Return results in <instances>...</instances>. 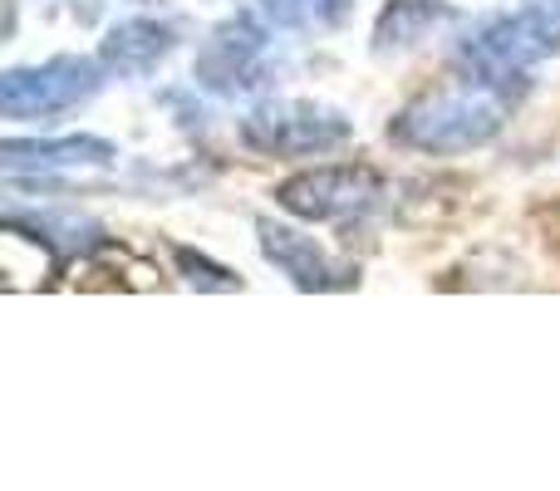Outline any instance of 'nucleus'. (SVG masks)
<instances>
[{
	"instance_id": "obj_11",
	"label": "nucleus",
	"mask_w": 560,
	"mask_h": 491,
	"mask_svg": "<svg viewBox=\"0 0 560 491\" xmlns=\"http://www.w3.org/2000/svg\"><path fill=\"white\" fill-rule=\"evenodd\" d=\"M522 20L532 25L541 55H560V0H522Z\"/></svg>"
},
{
	"instance_id": "obj_13",
	"label": "nucleus",
	"mask_w": 560,
	"mask_h": 491,
	"mask_svg": "<svg viewBox=\"0 0 560 491\" xmlns=\"http://www.w3.org/2000/svg\"><path fill=\"white\" fill-rule=\"evenodd\" d=\"M261 15L271 20L276 30H300L310 15V0H261Z\"/></svg>"
},
{
	"instance_id": "obj_7",
	"label": "nucleus",
	"mask_w": 560,
	"mask_h": 491,
	"mask_svg": "<svg viewBox=\"0 0 560 491\" xmlns=\"http://www.w3.org/2000/svg\"><path fill=\"white\" fill-rule=\"evenodd\" d=\"M256 232H261L266 260H271V266H276L295 290H349V285L359 280L354 266H339V260H329L325 250L310 242L305 232H295V226L256 222Z\"/></svg>"
},
{
	"instance_id": "obj_9",
	"label": "nucleus",
	"mask_w": 560,
	"mask_h": 491,
	"mask_svg": "<svg viewBox=\"0 0 560 491\" xmlns=\"http://www.w3.org/2000/svg\"><path fill=\"white\" fill-rule=\"evenodd\" d=\"M453 20L457 10L447 0H388L374 25V55H408V49L428 45Z\"/></svg>"
},
{
	"instance_id": "obj_10",
	"label": "nucleus",
	"mask_w": 560,
	"mask_h": 491,
	"mask_svg": "<svg viewBox=\"0 0 560 491\" xmlns=\"http://www.w3.org/2000/svg\"><path fill=\"white\" fill-rule=\"evenodd\" d=\"M0 163L10 173L20 167H35V173H69V167H108L118 163V148L104 138H59V143H15L10 138L0 148Z\"/></svg>"
},
{
	"instance_id": "obj_8",
	"label": "nucleus",
	"mask_w": 560,
	"mask_h": 491,
	"mask_svg": "<svg viewBox=\"0 0 560 491\" xmlns=\"http://www.w3.org/2000/svg\"><path fill=\"white\" fill-rule=\"evenodd\" d=\"M173 45H177V30L167 20L143 15V20H124V25L108 30L104 45H98V59H104V69H114L124 79H143L173 55Z\"/></svg>"
},
{
	"instance_id": "obj_6",
	"label": "nucleus",
	"mask_w": 560,
	"mask_h": 491,
	"mask_svg": "<svg viewBox=\"0 0 560 491\" xmlns=\"http://www.w3.org/2000/svg\"><path fill=\"white\" fill-rule=\"evenodd\" d=\"M266 45H271V35H266V25L256 15L222 20L207 35V45L197 49V65H192L197 84L212 89V94H242V89H252Z\"/></svg>"
},
{
	"instance_id": "obj_4",
	"label": "nucleus",
	"mask_w": 560,
	"mask_h": 491,
	"mask_svg": "<svg viewBox=\"0 0 560 491\" xmlns=\"http://www.w3.org/2000/svg\"><path fill=\"white\" fill-rule=\"evenodd\" d=\"M378 197H384V177L359 163L315 167L276 187V202L300 222H345V217L369 212Z\"/></svg>"
},
{
	"instance_id": "obj_14",
	"label": "nucleus",
	"mask_w": 560,
	"mask_h": 491,
	"mask_svg": "<svg viewBox=\"0 0 560 491\" xmlns=\"http://www.w3.org/2000/svg\"><path fill=\"white\" fill-rule=\"evenodd\" d=\"M349 10H354V0H310V15H315L319 25H345Z\"/></svg>"
},
{
	"instance_id": "obj_1",
	"label": "nucleus",
	"mask_w": 560,
	"mask_h": 491,
	"mask_svg": "<svg viewBox=\"0 0 560 491\" xmlns=\"http://www.w3.org/2000/svg\"><path fill=\"white\" fill-rule=\"evenodd\" d=\"M506 114H512V94L463 79V89H443L408 104L388 124V138L413 153H472L502 133Z\"/></svg>"
},
{
	"instance_id": "obj_2",
	"label": "nucleus",
	"mask_w": 560,
	"mask_h": 491,
	"mask_svg": "<svg viewBox=\"0 0 560 491\" xmlns=\"http://www.w3.org/2000/svg\"><path fill=\"white\" fill-rule=\"evenodd\" d=\"M98 65L84 55H55L35 69H5L0 74V114L15 118V124H35V118H55L65 108L89 104L104 89Z\"/></svg>"
},
{
	"instance_id": "obj_12",
	"label": "nucleus",
	"mask_w": 560,
	"mask_h": 491,
	"mask_svg": "<svg viewBox=\"0 0 560 491\" xmlns=\"http://www.w3.org/2000/svg\"><path fill=\"white\" fill-rule=\"evenodd\" d=\"M177 270L187 276V285H202V290H242V280L232 276V270L212 266L207 256H197V250H177Z\"/></svg>"
},
{
	"instance_id": "obj_5",
	"label": "nucleus",
	"mask_w": 560,
	"mask_h": 491,
	"mask_svg": "<svg viewBox=\"0 0 560 491\" xmlns=\"http://www.w3.org/2000/svg\"><path fill=\"white\" fill-rule=\"evenodd\" d=\"M541 55L536 45L532 25L522 15H482L472 25V35L463 39L457 49V74L467 84H487V89H502V94H522V84L512 89V79H526V65Z\"/></svg>"
},
{
	"instance_id": "obj_3",
	"label": "nucleus",
	"mask_w": 560,
	"mask_h": 491,
	"mask_svg": "<svg viewBox=\"0 0 560 491\" xmlns=\"http://www.w3.org/2000/svg\"><path fill=\"white\" fill-rule=\"evenodd\" d=\"M242 138L246 148H256L266 157H310V153H335L339 143H349L354 124L345 114H335V108L280 98V104H261L242 118Z\"/></svg>"
}]
</instances>
